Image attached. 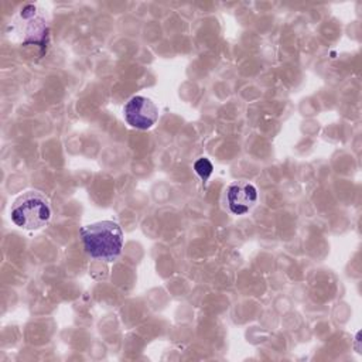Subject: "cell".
<instances>
[{"mask_svg":"<svg viewBox=\"0 0 362 362\" xmlns=\"http://www.w3.org/2000/svg\"><path fill=\"white\" fill-rule=\"evenodd\" d=\"M228 209L235 215L246 214L257 201L256 187L245 180L230 182L225 191Z\"/></svg>","mask_w":362,"mask_h":362,"instance_id":"277c9868","label":"cell"},{"mask_svg":"<svg viewBox=\"0 0 362 362\" xmlns=\"http://www.w3.org/2000/svg\"><path fill=\"white\" fill-rule=\"evenodd\" d=\"M10 216L17 226L34 230L48 223L51 218V206L41 192L27 191L13 202Z\"/></svg>","mask_w":362,"mask_h":362,"instance_id":"7a4b0ae2","label":"cell"},{"mask_svg":"<svg viewBox=\"0 0 362 362\" xmlns=\"http://www.w3.org/2000/svg\"><path fill=\"white\" fill-rule=\"evenodd\" d=\"M194 168H195L197 174H198L204 181L208 180V177L211 175V173H212V170H214L212 163H211L208 158H204V157H202V158H198V160L195 161Z\"/></svg>","mask_w":362,"mask_h":362,"instance_id":"5b68a950","label":"cell"},{"mask_svg":"<svg viewBox=\"0 0 362 362\" xmlns=\"http://www.w3.org/2000/svg\"><path fill=\"white\" fill-rule=\"evenodd\" d=\"M81 242L85 252L103 262H113L123 247V232L119 223L113 221H102L86 225L79 230Z\"/></svg>","mask_w":362,"mask_h":362,"instance_id":"6da1fadb","label":"cell"},{"mask_svg":"<svg viewBox=\"0 0 362 362\" xmlns=\"http://www.w3.org/2000/svg\"><path fill=\"white\" fill-rule=\"evenodd\" d=\"M123 116L132 127L147 130L157 122L158 109L151 99L137 95L127 100L123 107Z\"/></svg>","mask_w":362,"mask_h":362,"instance_id":"3957f363","label":"cell"}]
</instances>
